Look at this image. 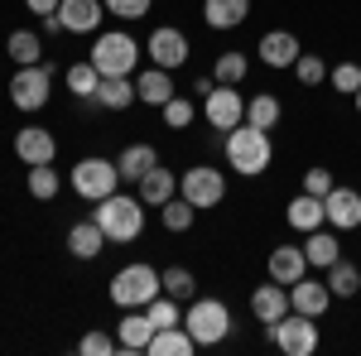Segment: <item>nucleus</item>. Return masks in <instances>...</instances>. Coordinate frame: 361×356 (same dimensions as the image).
I'll use <instances>...</instances> for the list:
<instances>
[{
  "instance_id": "dca6fc26",
  "label": "nucleus",
  "mask_w": 361,
  "mask_h": 356,
  "mask_svg": "<svg viewBox=\"0 0 361 356\" xmlns=\"http://www.w3.org/2000/svg\"><path fill=\"white\" fill-rule=\"evenodd\" d=\"M255 54H260L265 68H294L304 49H299V39H294L289 29H275V34H265V39H260V49H255Z\"/></svg>"
},
{
  "instance_id": "f3484780",
  "label": "nucleus",
  "mask_w": 361,
  "mask_h": 356,
  "mask_svg": "<svg viewBox=\"0 0 361 356\" xmlns=\"http://www.w3.org/2000/svg\"><path fill=\"white\" fill-rule=\"evenodd\" d=\"M149 337H154L149 313H145V308H126V318H121V328H116L121 352H149Z\"/></svg>"
},
{
  "instance_id": "20e7f679",
  "label": "nucleus",
  "mask_w": 361,
  "mask_h": 356,
  "mask_svg": "<svg viewBox=\"0 0 361 356\" xmlns=\"http://www.w3.org/2000/svg\"><path fill=\"white\" fill-rule=\"evenodd\" d=\"M164 294V284H159V270L154 265H145V260H135V265H126V270L111 274V303L126 313V308H145L149 299H159Z\"/></svg>"
},
{
  "instance_id": "a878e982",
  "label": "nucleus",
  "mask_w": 361,
  "mask_h": 356,
  "mask_svg": "<svg viewBox=\"0 0 361 356\" xmlns=\"http://www.w3.org/2000/svg\"><path fill=\"white\" fill-rule=\"evenodd\" d=\"M159 164V154H154V145H126L121 149V159H116V168H121V178H130V183H140L149 168Z\"/></svg>"
},
{
  "instance_id": "4468645a",
  "label": "nucleus",
  "mask_w": 361,
  "mask_h": 356,
  "mask_svg": "<svg viewBox=\"0 0 361 356\" xmlns=\"http://www.w3.org/2000/svg\"><path fill=\"white\" fill-rule=\"evenodd\" d=\"M106 20V5L102 0H63L58 5V25L68 34H92V29Z\"/></svg>"
},
{
  "instance_id": "423d86ee",
  "label": "nucleus",
  "mask_w": 361,
  "mask_h": 356,
  "mask_svg": "<svg viewBox=\"0 0 361 356\" xmlns=\"http://www.w3.org/2000/svg\"><path fill=\"white\" fill-rule=\"evenodd\" d=\"M183 328L193 332L197 347H217V342H226V332H231V308L222 299H193L188 313H183Z\"/></svg>"
},
{
  "instance_id": "79ce46f5",
  "label": "nucleus",
  "mask_w": 361,
  "mask_h": 356,
  "mask_svg": "<svg viewBox=\"0 0 361 356\" xmlns=\"http://www.w3.org/2000/svg\"><path fill=\"white\" fill-rule=\"evenodd\" d=\"M328 82H333L337 92L352 97V92L361 87V68H357V63H337V68H328Z\"/></svg>"
},
{
  "instance_id": "f03ea898",
  "label": "nucleus",
  "mask_w": 361,
  "mask_h": 356,
  "mask_svg": "<svg viewBox=\"0 0 361 356\" xmlns=\"http://www.w3.org/2000/svg\"><path fill=\"white\" fill-rule=\"evenodd\" d=\"M97 226L106 231V241H135L140 231H145V202L135 197H121V192H111V197H102L97 202Z\"/></svg>"
},
{
  "instance_id": "4c0bfd02",
  "label": "nucleus",
  "mask_w": 361,
  "mask_h": 356,
  "mask_svg": "<svg viewBox=\"0 0 361 356\" xmlns=\"http://www.w3.org/2000/svg\"><path fill=\"white\" fill-rule=\"evenodd\" d=\"M212 78H217V82H241V78H246V54H236V49H226L222 58H217V68H212Z\"/></svg>"
},
{
  "instance_id": "cd10ccee",
  "label": "nucleus",
  "mask_w": 361,
  "mask_h": 356,
  "mask_svg": "<svg viewBox=\"0 0 361 356\" xmlns=\"http://www.w3.org/2000/svg\"><path fill=\"white\" fill-rule=\"evenodd\" d=\"M92 102L106 106V111H126L130 102H135V82H130V78H102V87H97Z\"/></svg>"
},
{
  "instance_id": "1a4fd4ad",
  "label": "nucleus",
  "mask_w": 361,
  "mask_h": 356,
  "mask_svg": "<svg viewBox=\"0 0 361 356\" xmlns=\"http://www.w3.org/2000/svg\"><path fill=\"white\" fill-rule=\"evenodd\" d=\"M202 116H207L212 130H222V135H226V130H236V125L246 121V97H241L231 82H217L207 97H202Z\"/></svg>"
},
{
  "instance_id": "9d476101",
  "label": "nucleus",
  "mask_w": 361,
  "mask_h": 356,
  "mask_svg": "<svg viewBox=\"0 0 361 356\" xmlns=\"http://www.w3.org/2000/svg\"><path fill=\"white\" fill-rule=\"evenodd\" d=\"M178 192H183L197 212H202V207H217V202L226 197V178H222V168L197 164V168H188V173L178 178Z\"/></svg>"
},
{
  "instance_id": "39448f33",
  "label": "nucleus",
  "mask_w": 361,
  "mask_h": 356,
  "mask_svg": "<svg viewBox=\"0 0 361 356\" xmlns=\"http://www.w3.org/2000/svg\"><path fill=\"white\" fill-rule=\"evenodd\" d=\"M270 342H275L284 356H313L318 352V318H308L299 308H289L279 323H265Z\"/></svg>"
},
{
  "instance_id": "f257e3e1",
  "label": "nucleus",
  "mask_w": 361,
  "mask_h": 356,
  "mask_svg": "<svg viewBox=\"0 0 361 356\" xmlns=\"http://www.w3.org/2000/svg\"><path fill=\"white\" fill-rule=\"evenodd\" d=\"M226 164L236 168L241 178H260L265 168H270V159H275V145H270V130H260V125H250V121H241L236 130H226Z\"/></svg>"
},
{
  "instance_id": "c756f323",
  "label": "nucleus",
  "mask_w": 361,
  "mask_h": 356,
  "mask_svg": "<svg viewBox=\"0 0 361 356\" xmlns=\"http://www.w3.org/2000/svg\"><path fill=\"white\" fill-rule=\"evenodd\" d=\"M5 54L15 58L20 68H29V63H44V44H39L34 29H15V34L5 39Z\"/></svg>"
},
{
  "instance_id": "bb28decb",
  "label": "nucleus",
  "mask_w": 361,
  "mask_h": 356,
  "mask_svg": "<svg viewBox=\"0 0 361 356\" xmlns=\"http://www.w3.org/2000/svg\"><path fill=\"white\" fill-rule=\"evenodd\" d=\"M284 217H289V226H294V231H313V226H323V197H313V192H299V197H294V202H289V212H284Z\"/></svg>"
},
{
  "instance_id": "6ab92c4d",
  "label": "nucleus",
  "mask_w": 361,
  "mask_h": 356,
  "mask_svg": "<svg viewBox=\"0 0 361 356\" xmlns=\"http://www.w3.org/2000/svg\"><path fill=\"white\" fill-rule=\"evenodd\" d=\"M250 313H255L260 323H279V318L289 313V289H284L279 279H270V284H260V289L250 294Z\"/></svg>"
},
{
  "instance_id": "aec40b11",
  "label": "nucleus",
  "mask_w": 361,
  "mask_h": 356,
  "mask_svg": "<svg viewBox=\"0 0 361 356\" xmlns=\"http://www.w3.org/2000/svg\"><path fill=\"white\" fill-rule=\"evenodd\" d=\"M304 274H308L304 246H275L270 250V279H279V284H299Z\"/></svg>"
},
{
  "instance_id": "5701e85b",
  "label": "nucleus",
  "mask_w": 361,
  "mask_h": 356,
  "mask_svg": "<svg viewBox=\"0 0 361 356\" xmlns=\"http://www.w3.org/2000/svg\"><path fill=\"white\" fill-rule=\"evenodd\" d=\"M304 255H308V265H318V270L337 265V260H342V241H337V231L313 226V231H308V241H304Z\"/></svg>"
},
{
  "instance_id": "37998d69",
  "label": "nucleus",
  "mask_w": 361,
  "mask_h": 356,
  "mask_svg": "<svg viewBox=\"0 0 361 356\" xmlns=\"http://www.w3.org/2000/svg\"><path fill=\"white\" fill-rule=\"evenodd\" d=\"M337 183H333V168H308L304 173V192H313V197H328Z\"/></svg>"
},
{
  "instance_id": "f704fd0d",
  "label": "nucleus",
  "mask_w": 361,
  "mask_h": 356,
  "mask_svg": "<svg viewBox=\"0 0 361 356\" xmlns=\"http://www.w3.org/2000/svg\"><path fill=\"white\" fill-rule=\"evenodd\" d=\"M145 313H149L154 332H159V328H178V323H183V308H178V299H169V294L149 299V303H145Z\"/></svg>"
},
{
  "instance_id": "a19ab883",
  "label": "nucleus",
  "mask_w": 361,
  "mask_h": 356,
  "mask_svg": "<svg viewBox=\"0 0 361 356\" xmlns=\"http://www.w3.org/2000/svg\"><path fill=\"white\" fill-rule=\"evenodd\" d=\"M102 5H106V15L130 20V25H135V20H145V15H149V5H154V0H102Z\"/></svg>"
},
{
  "instance_id": "58836bf2",
  "label": "nucleus",
  "mask_w": 361,
  "mask_h": 356,
  "mask_svg": "<svg viewBox=\"0 0 361 356\" xmlns=\"http://www.w3.org/2000/svg\"><path fill=\"white\" fill-rule=\"evenodd\" d=\"M294 78L304 87H318L323 78H328V68H323V58L318 54H299V63H294Z\"/></svg>"
},
{
  "instance_id": "a18cd8bd",
  "label": "nucleus",
  "mask_w": 361,
  "mask_h": 356,
  "mask_svg": "<svg viewBox=\"0 0 361 356\" xmlns=\"http://www.w3.org/2000/svg\"><path fill=\"white\" fill-rule=\"evenodd\" d=\"M352 102H357V111H361V87H357V92H352Z\"/></svg>"
},
{
  "instance_id": "72a5a7b5",
  "label": "nucleus",
  "mask_w": 361,
  "mask_h": 356,
  "mask_svg": "<svg viewBox=\"0 0 361 356\" xmlns=\"http://www.w3.org/2000/svg\"><path fill=\"white\" fill-rule=\"evenodd\" d=\"M58 188H63V183H58V168H54V164H34V168H29V197L54 202Z\"/></svg>"
},
{
  "instance_id": "393cba45",
  "label": "nucleus",
  "mask_w": 361,
  "mask_h": 356,
  "mask_svg": "<svg viewBox=\"0 0 361 356\" xmlns=\"http://www.w3.org/2000/svg\"><path fill=\"white\" fill-rule=\"evenodd\" d=\"M149 352L154 356H193L197 342H193V332L178 323V328H159L154 332V337H149Z\"/></svg>"
},
{
  "instance_id": "2f4dec72",
  "label": "nucleus",
  "mask_w": 361,
  "mask_h": 356,
  "mask_svg": "<svg viewBox=\"0 0 361 356\" xmlns=\"http://www.w3.org/2000/svg\"><path fill=\"white\" fill-rule=\"evenodd\" d=\"M97 87H102V73L92 68V58L68 68V92H73V97H82V102H87V97H97Z\"/></svg>"
},
{
  "instance_id": "6e6552de",
  "label": "nucleus",
  "mask_w": 361,
  "mask_h": 356,
  "mask_svg": "<svg viewBox=\"0 0 361 356\" xmlns=\"http://www.w3.org/2000/svg\"><path fill=\"white\" fill-rule=\"evenodd\" d=\"M49 92H54V73H49V63L15 68V78H10V102H15L20 111H44V106H49Z\"/></svg>"
},
{
  "instance_id": "2eb2a0df",
  "label": "nucleus",
  "mask_w": 361,
  "mask_h": 356,
  "mask_svg": "<svg viewBox=\"0 0 361 356\" xmlns=\"http://www.w3.org/2000/svg\"><path fill=\"white\" fill-rule=\"evenodd\" d=\"M328 303H333V289H328V279H299V284H289V308H299L308 318H323L328 313Z\"/></svg>"
},
{
  "instance_id": "c85d7f7f",
  "label": "nucleus",
  "mask_w": 361,
  "mask_h": 356,
  "mask_svg": "<svg viewBox=\"0 0 361 356\" xmlns=\"http://www.w3.org/2000/svg\"><path fill=\"white\" fill-rule=\"evenodd\" d=\"M159 284H164L169 299H178V303H193L197 299V279H193L188 265H169V270H159Z\"/></svg>"
},
{
  "instance_id": "0eeeda50",
  "label": "nucleus",
  "mask_w": 361,
  "mask_h": 356,
  "mask_svg": "<svg viewBox=\"0 0 361 356\" xmlns=\"http://www.w3.org/2000/svg\"><path fill=\"white\" fill-rule=\"evenodd\" d=\"M116 183H121V168H116V159H102V154H87V159H78V168H73V188H78V197H87V202L111 197Z\"/></svg>"
},
{
  "instance_id": "7ed1b4c3",
  "label": "nucleus",
  "mask_w": 361,
  "mask_h": 356,
  "mask_svg": "<svg viewBox=\"0 0 361 356\" xmlns=\"http://www.w3.org/2000/svg\"><path fill=\"white\" fill-rule=\"evenodd\" d=\"M140 63V44L130 29H111V34H97V44H92V68L102 73V78H130Z\"/></svg>"
},
{
  "instance_id": "473e14b6",
  "label": "nucleus",
  "mask_w": 361,
  "mask_h": 356,
  "mask_svg": "<svg viewBox=\"0 0 361 356\" xmlns=\"http://www.w3.org/2000/svg\"><path fill=\"white\" fill-rule=\"evenodd\" d=\"M246 121H250V125H260V130H275V125H279V102L270 97V92L250 97V102H246Z\"/></svg>"
},
{
  "instance_id": "e433bc0d",
  "label": "nucleus",
  "mask_w": 361,
  "mask_h": 356,
  "mask_svg": "<svg viewBox=\"0 0 361 356\" xmlns=\"http://www.w3.org/2000/svg\"><path fill=\"white\" fill-rule=\"evenodd\" d=\"M159 111H164V125H169V130H188V125H193V116H197V106L188 102V97H178V92H173Z\"/></svg>"
},
{
  "instance_id": "ddd939ff",
  "label": "nucleus",
  "mask_w": 361,
  "mask_h": 356,
  "mask_svg": "<svg viewBox=\"0 0 361 356\" xmlns=\"http://www.w3.org/2000/svg\"><path fill=\"white\" fill-rule=\"evenodd\" d=\"M145 49L154 58V68H169V73H173V68L188 63V34H183V29H154Z\"/></svg>"
},
{
  "instance_id": "7c9ffc66",
  "label": "nucleus",
  "mask_w": 361,
  "mask_h": 356,
  "mask_svg": "<svg viewBox=\"0 0 361 356\" xmlns=\"http://www.w3.org/2000/svg\"><path fill=\"white\" fill-rule=\"evenodd\" d=\"M328 289H333V299H352V294L361 289V270L352 265V260L328 265Z\"/></svg>"
},
{
  "instance_id": "ea45409f",
  "label": "nucleus",
  "mask_w": 361,
  "mask_h": 356,
  "mask_svg": "<svg viewBox=\"0 0 361 356\" xmlns=\"http://www.w3.org/2000/svg\"><path fill=\"white\" fill-rule=\"evenodd\" d=\"M78 352H82V356H111V352H121V342H116L111 332H97V328H92L82 342H78Z\"/></svg>"
},
{
  "instance_id": "b1692460",
  "label": "nucleus",
  "mask_w": 361,
  "mask_h": 356,
  "mask_svg": "<svg viewBox=\"0 0 361 356\" xmlns=\"http://www.w3.org/2000/svg\"><path fill=\"white\" fill-rule=\"evenodd\" d=\"M135 97L145 106H164L169 97H173V78H169V68H149V73H140L135 78Z\"/></svg>"
},
{
  "instance_id": "c9c22d12",
  "label": "nucleus",
  "mask_w": 361,
  "mask_h": 356,
  "mask_svg": "<svg viewBox=\"0 0 361 356\" xmlns=\"http://www.w3.org/2000/svg\"><path fill=\"white\" fill-rule=\"evenodd\" d=\"M159 212H164V226H169V231H188V226L197 221V207L183 197V192H178V197H169Z\"/></svg>"
},
{
  "instance_id": "f8f14e48",
  "label": "nucleus",
  "mask_w": 361,
  "mask_h": 356,
  "mask_svg": "<svg viewBox=\"0 0 361 356\" xmlns=\"http://www.w3.org/2000/svg\"><path fill=\"white\" fill-rule=\"evenodd\" d=\"M15 154H20L29 168H34V164H54V159H58L54 130H49V125H25V130L15 135Z\"/></svg>"
},
{
  "instance_id": "a211bd4d",
  "label": "nucleus",
  "mask_w": 361,
  "mask_h": 356,
  "mask_svg": "<svg viewBox=\"0 0 361 356\" xmlns=\"http://www.w3.org/2000/svg\"><path fill=\"white\" fill-rule=\"evenodd\" d=\"M135 192H140V202H145V207H164L169 197H178V173H169L164 164H154L135 183Z\"/></svg>"
},
{
  "instance_id": "412c9836",
  "label": "nucleus",
  "mask_w": 361,
  "mask_h": 356,
  "mask_svg": "<svg viewBox=\"0 0 361 356\" xmlns=\"http://www.w3.org/2000/svg\"><path fill=\"white\" fill-rule=\"evenodd\" d=\"M207 29H236L250 20V0H202Z\"/></svg>"
},
{
  "instance_id": "4be33fe9",
  "label": "nucleus",
  "mask_w": 361,
  "mask_h": 356,
  "mask_svg": "<svg viewBox=\"0 0 361 356\" xmlns=\"http://www.w3.org/2000/svg\"><path fill=\"white\" fill-rule=\"evenodd\" d=\"M68 250H73L78 260H97V255L106 250V231L97 226V217H92V221H78V226L68 231Z\"/></svg>"
},
{
  "instance_id": "9b49d317",
  "label": "nucleus",
  "mask_w": 361,
  "mask_h": 356,
  "mask_svg": "<svg viewBox=\"0 0 361 356\" xmlns=\"http://www.w3.org/2000/svg\"><path fill=\"white\" fill-rule=\"evenodd\" d=\"M323 217L333 231H357L361 226V192L357 188H333L323 197Z\"/></svg>"
},
{
  "instance_id": "c03bdc74",
  "label": "nucleus",
  "mask_w": 361,
  "mask_h": 356,
  "mask_svg": "<svg viewBox=\"0 0 361 356\" xmlns=\"http://www.w3.org/2000/svg\"><path fill=\"white\" fill-rule=\"evenodd\" d=\"M29 10H34V15H39V20H54L58 15V5H63V0H25Z\"/></svg>"
}]
</instances>
